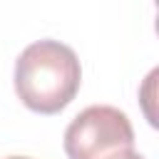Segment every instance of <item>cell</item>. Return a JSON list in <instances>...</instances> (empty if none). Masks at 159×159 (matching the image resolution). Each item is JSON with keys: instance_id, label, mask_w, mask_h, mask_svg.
I'll list each match as a JSON object with an SVG mask.
<instances>
[{"instance_id": "obj_1", "label": "cell", "mask_w": 159, "mask_h": 159, "mask_svg": "<svg viewBox=\"0 0 159 159\" xmlns=\"http://www.w3.org/2000/svg\"><path fill=\"white\" fill-rule=\"evenodd\" d=\"M82 67L75 50L60 40H37L15 60V92L37 114L62 112L77 94Z\"/></svg>"}, {"instance_id": "obj_2", "label": "cell", "mask_w": 159, "mask_h": 159, "mask_svg": "<svg viewBox=\"0 0 159 159\" xmlns=\"http://www.w3.org/2000/svg\"><path fill=\"white\" fill-rule=\"evenodd\" d=\"M132 147V122L112 104H92L82 109L65 129V152L70 159H107Z\"/></svg>"}, {"instance_id": "obj_3", "label": "cell", "mask_w": 159, "mask_h": 159, "mask_svg": "<svg viewBox=\"0 0 159 159\" xmlns=\"http://www.w3.org/2000/svg\"><path fill=\"white\" fill-rule=\"evenodd\" d=\"M107 159H144V157L137 154L134 149H127V152H117V154H112V157H107Z\"/></svg>"}, {"instance_id": "obj_4", "label": "cell", "mask_w": 159, "mask_h": 159, "mask_svg": "<svg viewBox=\"0 0 159 159\" xmlns=\"http://www.w3.org/2000/svg\"><path fill=\"white\" fill-rule=\"evenodd\" d=\"M5 159H30V157H5Z\"/></svg>"}]
</instances>
